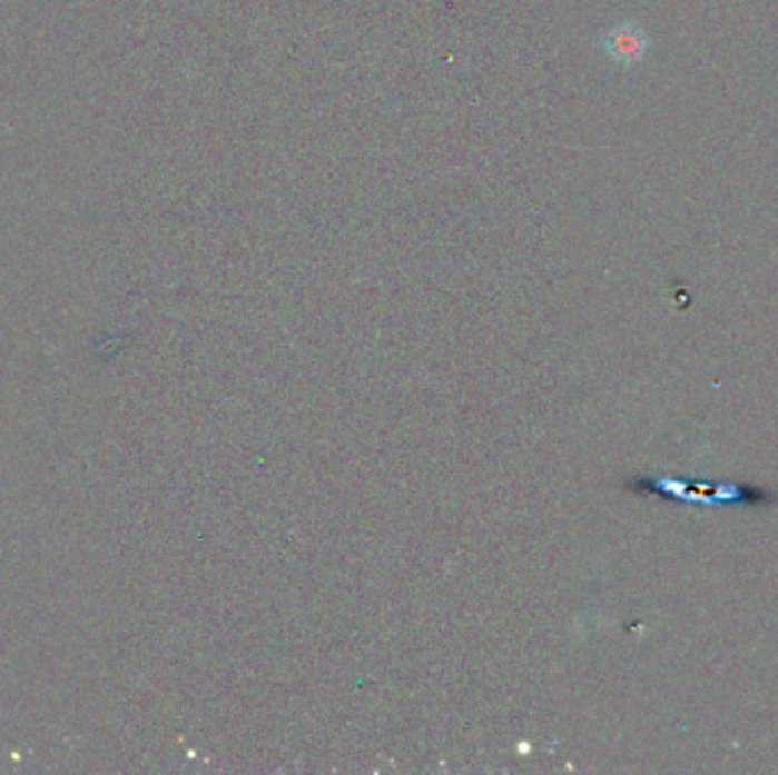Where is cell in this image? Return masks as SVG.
I'll return each mask as SVG.
<instances>
[{
  "instance_id": "6da1fadb",
  "label": "cell",
  "mask_w": 778,
  "mask_h": 775,
  "mask_svg": "<svg viewBox=\"0 0 778 775\" xmlns=\"http://www.w3.org/2000/svg\"><path fill=\"white\" fill-rule=\"evenodd\" d=\"M603 50L610 60L631 67L644 60L649 50V37L642 30V26L633 21L617 23L603 34Z\"/></svg>"
}]
</instances>
